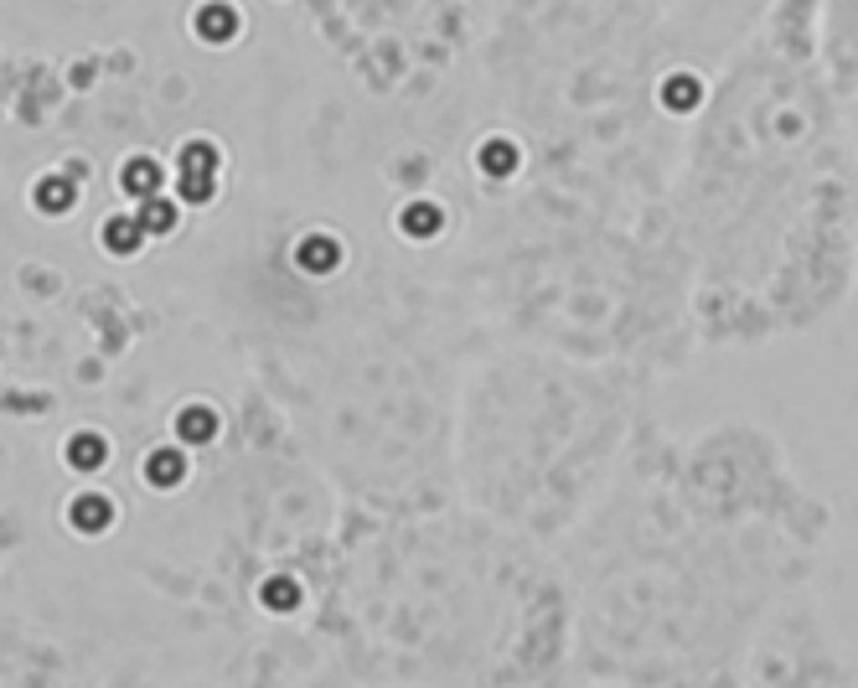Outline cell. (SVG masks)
I'll use <instances>...</instances> for the list:
<instances>
[{
	"label": "cell",
	"instance_id": "1",
	"mask_svg": "<svg viewBox=\"0 0 858 688\" xmlns=\"http://www.w3.org/2000/svg\"><path fill=\"white\" fill-rule=\"evenodd\" d=\"M109 518H114L109 497L88 492V497H78V502H73V523H78L83 533H98V529H109Z\"/></svg>",
	"mask_w": 858,
	"mask_h": 688
},
{
	"label": "cell",
	"instance_id": "10",
	"mask_svg": "<svg viewBox=\"0 0 858 688\" xmlns=\"http://www.w3.org/2000/svg\"><path fill=\"white\" fill-rule=\"evenodd\" d=\"M233 26H239V21H233V11H207V16H202V32L212 36V42H218V36H228Z\"/></svg>",
	"mask_w": 858,
	"mask_h": 688
},
{
	"label": "cell",
	"instance_id": "4",
	"mask_svg": "<svg viewBox=\"0 0 858 688\" xmlns=\"http://www.w3.org/2000/svg\"><path fill=\"white\" fill-rule=\"evenodd\" d=\"M67 461L83 466V471H94V466L104 461V440H98V435H78V440L67 446Z\"/></svg>",
	"mask_w": 858,
	"mask_h": 688
},
{
	"label": "cell",
	"instance_id": "8",
	"mask_svg": "<svg viewBox=\"0 0 858 688\" xmlns=\"http://www.w3.org/2000/svg\"><path fill=\"white\" fill-rule=\"evenodd\" d=\"M181 435H187V440H207V435H212V415H207V409H187V415H181Z\"/></svg>",
	"mask_w": 858,
	"mask_h": 688
},
{
	"label": "cell",
	"instance_id": "11",
	"mask_svg": "<svg viewBox=\"0 0 858 688\" xmlns=\"http://www.w3.org/2000/svg\"><path fill=\"white\" fill-rule=\"evenodd\" d=\"M326 259H332V243H326V239H311V243H305V264H326Z\"/></svg>",
	"mask_w": 858,
	"mask_h": 688
},
{
	"label": "cell",
	"instance_id": "7",
	"mask_svg": "<svg viewBox=\"0 0 858 688\" xmlns=\"http://www.w3.org/2000/svg\"><path fill=\"white\" fill-rule=\"evenodd\" d=\"M171 223H176V212L166 208V202H150V208L140 212V228H145V233H166Z\"/></svg>",
	"mask_w": 858,
	"mask_h": 688
},
{
	"label": "cell",
	"instance_id": "9",
	"mask_svg": "<svg viewBox=\"0 0 858 688\" xmlns=\"http://www.w3.org/2000/svg\"><path fill=\"white\" fill-rule=\"evenodd\" d=\"M187 177H212V150L207 145H187Z\"/></svg>",
	"mask_w": 858,
	"mask_h": 688
},
{
	"label": "cell",
	"instance_id": "5",
	"mask_svg": "<svg viewBox=\"0 0 858 688\" xmlns=\"http://www.w3.org/2000/svg\"><path fill=\"white\" fill-rule=\"evenodd\" d=\"M145 477L160 481V487H171L176 477H181V456L176 450H160V456H150V466H145Z\"/></svg>",
	"mask_w": 858,
	"mask_h": 688
},
{
	"label": "cell",
	"instance_id": "12",
	"mask_svg": "<svg viewBox=\"0 0 858 688\" xmlns=\"http://www.w3.org/2000/svg\"><path fill=\"white\" fill-rule=\"evenodd\" d=\"M264 601H270V606H290V601H295V590H290V585H270V595H264Z\"/></svg>",
	"mask_w": 858,
	"mask_h": 688
},
{
	"label": "cell",
	"instance_id": "3",
	"mask_svg": "<svg viewBox=\"0 0 858 688\" xmlns=\"http://www.w3.org/2000/svg\"><path fill=\"white\" fill-rule=\"evenodd\" d=\"M145 228L140 223H125V218H114L109 228H104V243H109L114 254H135V243H140Z\"/></svg>",
	"mask_w": 858,
	"mask_h": 688
},
{
	"label": "cell",
	"instance_id": "6",
	"mask_svg": "<svg viewBox=\"0 0 858 688\" xmlns=\"http://www.w3.org/2000/svg\"><path fill=\"white\" fill-rule=\"evenodd\" d=\"M156 181H160V171H156V166H150V160H135V166H129V171H125V187H129V192H135V197L156 192Z\"/></svg>",
	"mask_w": 858,
	"mask_h": 688
},
{
	"label": "cell",
	"instance_id": "2",
	"mask_svg": "<svg viewBox=\"0 0 858 688\" xmlns=\"http://www.w3.org/2000/svg\"><path fill=\"white\" fill-rule=\"evenodd\" d=\"M36 208H42V212H63V208H73V187H67L63 177L42 181V187H36Z\"/></svg>",
	"mask_w": 858,
	"mask_h": 688
}]
</instances>
